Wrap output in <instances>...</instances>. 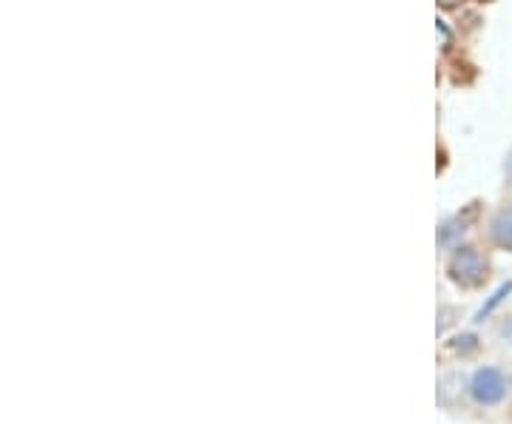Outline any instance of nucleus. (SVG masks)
<instances>
[{
    "mask_svg": "<svg viewBox=\"0 0 512 424\" xmlns=\"http://www.w3.org/2000/svg\"><path fill=\"white\" fill-rule=\"evenodd\" d=\"M450 277L464 288H476L487 279V259L476 248H458L450 259Z\"/></svg>",
    "mask_w": 512,
    "mask_h": 424,
    "instance_id": "obj_1",
    "label": "nucleus"
},
{
    "mask_svg": "<svg viewBox=\"0 0 512 424\" xmlns=\"http://www.w3.org/2000/svg\"><path fill=\"white\" fill-rule=\"evenodd\" d=\"M473 399H476L478 405H498L504 396H507V379H504V373L495 368H481L473 376Z\"/></svg>",
    "mask_w": 512,
    "mask_h": 424,
    "instance_id": "obj_2",
    "label": "nucleus"
},
{
    "mask_svg": "<svg viewBox=\"0 0 512 424\" xmlns=\"http://www.w3.org/2000/svg\"><path fill=\"white\" fill-rule=\"evenodd\" d=\"M490 231H493L495 245H501V248L512 251V208H501V211L495 214Z\"/></svg>",
    "mask_w": 512,
    "mask_h": 424,
    "instance_id": "obj_3",
    "label": "nucleus"
},
{
    "mask_svg": "<svg viewBox=\"0 0 512 424\" xmlns=\"http://www.w3.org/2000/svg\"><path fill=\"white\" fill-rule=\"evenodd\" d=\"M510 291H512V285H504V288H501V291H498V294H495L493 299H490V305H487V308H481V314H478V319H484V316L490 314V311H493L495 305H498V302H501L504 296L510 294Z\"/></svg>",
    "mask_w": 512,
    "mask_h": 424,
    "instance_id": "obj_4",
    "label": "nucleus"
},
{
    "mask_svg": "<svg viewBox=\"0 0 512 424\" xmlns=\"http://www.w3.org/2000/svg\"><path fill=\"white\" fill-rule=\"evenodd\" d=\"M441 3H456V0H441Z\"/></svg>",
    "mask_w": 512,
    "mask_h": 424,
    "instance_id": "obj_5",
    "label": "nucleus"
}]
</instances>
